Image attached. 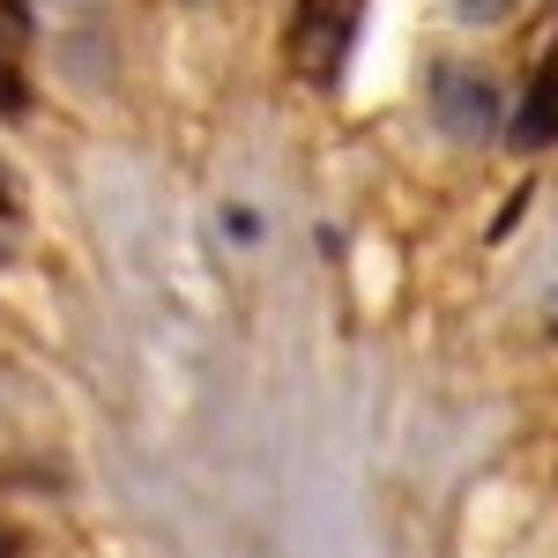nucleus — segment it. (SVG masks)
<instances>
[{
    "instance_id": "1",
    "label": "nucleus",
    "mask_w": 558,
    "mask_h": 558,
    "mask_svg": "<svg viewBox=\"0 0 558 558\" xmlns=\"http://www.w3.org/2000/svg\"><path fill=\"white\" fill-rule=\"evenodd\" d=\"M425 112L447 149H492L507 134V89L484 60H439L425 83Z\"/></svg>"
},
{
    "instance_id": "2",
    "label": "nucleus",
    "mask_w": 558,
    "mask_h": 558,
    "mask_svg": "<svg viewBox=\"0 0 558 558\" xmlns=\"http://www.w3.org/2000/svg\"><path fill=\"white\" fill-rule=\"evenodd\" d=\"M447 8H454L462 23H499V15H507V0H447Z\"/></svg>"
},
{
    "instance_id": "3",
    "label": "nucleus",
    "mask_w": 558,
    "mask_h": 558,
    "mask_svg": "<svg viewBox=\"0 0 558 558\" xmlns=\"http://www.w3.org/2000/svg\"><path fill=\"white\" fill-rule=\"evenodd\" d=\"M223 239H260V223H254L246 202H239V209H223Z\"/></svg>"
},
{
    "instance_id": "4",
    "label": "nucleus",
    "mask_w": 558,
    "mask_h": 558,
    "mask_svg": "<svg viewBox=\"0 0 558 558\" xmlns=\"http://www.w3.org/2000/svg\"><path fill=\"white\" fill-rule=\"evenodd\" d=\"M551 305H558V291H551Z\"/></svg>"
}]
</instances>
